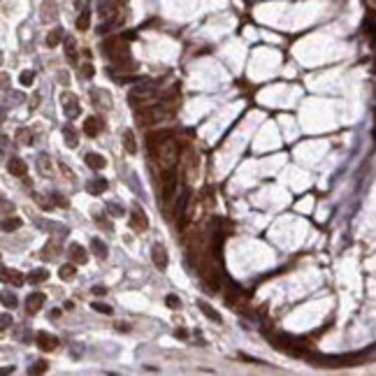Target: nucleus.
<instances>
[{"label":"nucleus","mask_w":376,"mask_h":376,"mask_svg":"<svg viewBox=\"0 0 376 376\" xmlns=\"http://www.w3.org/2000/svg\"><path fill=\"white\" fill-rule=\"evenodd\" d=\"M56 251H58V244H56V242H51V244H47V246H44V251H42V258H44V260H51V258H56V256H58Z\"/></svg>","instance_id":"30"},{"label":"nucleus","mask_w":376,"mask_h":376,"mask_svg":"<svg viewBox=\"0 0 376 376\" xmlns=\"http://www.w3.org/2000/svg\"><path fill=\"white\" fill-rule=\"evenodd\" d=\"M365 30H367V35L371 38V44L376 47V14H367V19H365Z\"/></svg>","instance_id":"21"},{"label":"nucleus","mask_w":376,"mask_h":376,"mask_svg":"<svg viewBox=\"0 0 376 376\" xmlns=\"http://www.w3.org/2000/svg\"><path fill=\"white\" fill-rule=\"evenodd\" d=\"M84 160H86V165L91 169H102L105 165H107V160H105V156H100V153H86V156H84Z\"/></svg>","instance_id":"17"},{"label":"nucleus","mask_w":376,"mask_h":376,"mask_svg":"<svg viewBox=\"0 0 376 376\" xmlns=\"http://www.w3.org/2000/svg\"><path fill=\"white\" fill-rule=\"evenodd\" d=\"M160 181H163V202H169L177 191V169H165Z\"/></svg>","instance_id":"6"},{"label":"nucleus","mask_w":376,"mask_h":376,"mask_svg":"<svg viewBox=\"0 0 376 376\" xmlns=\"http://www.w3.org/2000/svg\"><path fill=\"white\" fill-rule=\"evenodd\" d=\"M40 19H42L44 23L58 19V5H56L54 0H44L42 3V7H40Z\"/></svg>","instance_id":"8"},{"label":"nucleus","mask_w":376,"mask_h":376,"mask_svg":"<svg viewBox=\"0 0 376 376\" xmlns=\"http://www.w3.org/2000/svg\"><path fill=\"white\" fill-rule=\"evenodd\" d=\"M3 304H5L7 309H14V306H17V297L10 295V293H5V295H3Z\"/></svg>","instance_id":"37"},{"label":"nucleus","mask_w":376,"mask_h":376,"mask_svg":"<svg viewBox=\"0 0 376 376\" xmlns=\"http://www.w3.org/2000/svg\"><path fill=\"white\" fill-rule=\"evenodd\" d=\"M156 88H149V86H135L130 91V95H128V102L132 105V107H149V105H153V100H156Z\"/></svg>","instance_id":"4"},{"label":"nucleus","mask_w":376,"mask_h":376,"mask_svg":"<svg viewBox=\"0 0 376 376\" xmlns=\"http://www.w3.org/2000/svg\"><path fill=\"white\" fill-rule=\"evenodd\" d=\"M10 202H7V200H3V214H5V216H7V214H10Z\"/></svg>","instance_id":"41"},{"label":"nucleus","mask_w":376,"mask_h":376,"mask_svg":"<svg viewBox=\"0 0 376 376\" xmlns=\"http://www.w3.org/2000/svg\"><path fill=\"white\" fill-rule=\"evenodd\" d=\"M60 40H63V28H54V30L47 35V47H56Z\"/></svg>","instance_id":"28"},{"label":"nucleus","mask_w":376,"mask_h":376,"mask_svg":"<svg viewBox=\"0 0 376 376\" xmlns=\"http://www.w3.org/2000/svg\"><path fill=\"white\" fill-rule=\"evenodd\" d=\"M93 293H95V295H105V293H107V290H105L102 286H95V288H93Z\"/></svg>","instance_id":"43"},{"label":"nucleus","mask_w":376,"mask_h":376,"mask_svg":"<svg viewBox=\"0 0 376 376\" xmlns=\"http://www.w3.org/2000/svg\"><path fill=\"white\" fill-rule=\"evenodd\" d=\"M82 14H79V19H77V30H86L88 26H91V12H88V7H84V10H79Z\"/></svg>","instance_id":"24"},{"label":"nucleus","mask_w":376,"mask_h":376,"mask_svg":"<svg viewBox=\"0 0 376 376\" xmlns=\"http://www.w3.org/2000/svg\"><path fill=\"white\" fill-rule=\"evenodd\" d=\"M21 225H23L21 218H5V221H3V230H5V232H12V230H19Z\"/></svg>","instance_id":"29"},{"label":"nucleus","mask_w":376,"mask_h":376,"mask_svg":"<svg viewBox=\"0 0 376 376\" xmlns=\"http://www.w3.org/2000/svg\"><path fill=\"white\" fill-rule=\"evenodd\" d=\"M19 82H21V86H30V84L35 82V75L30 70H23L21 77H19Z\"/></svg>","instance_id":"33"},{"label":"nucleus","mask_w":376,"mask_h":376,"mask_svg":"<svg viewBox=\"0 0 376 376\" xmlns=\"http://www.w3.org/2000/svg\"><path fill=\"white\" fill-rule=\"evenodd\" d=\"M63 137H65V147L77 149V144H79V137H77V130L72 128V125H65V128H63Z\"/></svg>","instance_id":"19"},{"label":"nucleus","mask_w":376,"mask_h":376,"mask_svg":"<svg viewBox=\"0 0 376 376\" xmlns=\"http://www.w3.org/2000/svg\"><path fill=\"white\" fill-rule=\"evenodd\" d=\"M63 109H65L67 119H77V116L82 114V107H79V100L72 95V93H63Z\"/></svg>","instance_id":"7"},{"label":"nucleus","mask_w":376,"mask_h":376,"mask_svg":"<svg viewBox=\"0 0 376 376\" xmlns=\"http://www.w3.org/2000/svg\"><path fill=\"white\" fill-rule=\"evenodd\" d=\"M105 188H107V181H105L102 177H95V179H91L86 184V191L93 193V195H100V193H105Z\"/></svg>","instance_id":"18"},{"label":"nucleus","mask_w":376,"mask_h":376,"mask_svg":"<svg viewBox=\"0 0 376 376\" xmlns=\"http://www.w3.org/2000/svg\"><path fill=\"white\" fill-rule=\"evenodd\" d=\"M63 44H65V56L72 60V63H77V44H75V38H65V40H63Z\"/></svg>","instance_id":"25"},{"label":"nucleus","mask_w":376,"mask_h":376,"mask_svg":"<svg viewBox=\"0 0 376 376\" xmlns=\"http://www.w3.org/2000/svg\"><path fill=\"white\" fill-rule=\"evenodd\" d=\"M165 304H167L169 309H181V300L177 295H167V297H165Z\"/></svg>","instance_id":"34"},{"label":"nucleus","mask_w":376,"mask_h":376,"mask_svg":"<svg viewBox=\"0 0 376 376\" xmlns=\"http://www.w3.org/2000/svg\"><path fill=\"white\" fill-rule=\"evenodd\" d=\"M102 54L109 60H114L116 65H121L123 60H130V51H128V44L121 38H109L102 42Z\"/></svg>","instance_id":"3"},{"label":"nucleus","mask_w":376,"mask_h":376,"mask_svg":"<svg viewBox=\"0 0 376 376\" xmlns=\"http://www.w3.org/2000/svg\"><path fill=\"white\" fill-rule=\"evenodd\" d=\"M130 225H132V230H137V232H142V230L149 228V218H147V214H144L140 207L132 209V214H130Z\"/></svg>","instance_id":"9"},{"label":"nucleus","mask_w":376,"mask_h":376,"mask_svg":"<svg viewBox=\"0 0 376 376\" xmlns=\"http://www.w3.org/2000/svg\"><path fill=\"white\" fill-rule=\"evenodd\" d=\"M172 137H175V132H172V130H153V132H149V135H147V147H149V151H151V153H158L160 147H163L167 140H172Z\"/></svg>","instance_id":"5"},{"label":"nucleus","mask_w":376,"mask_h":376,"mask_svg":"<svg viewBox=\"0 0 376 376\" xmlns=\"http://www.w3.org/2000/svg\"><path fill=\"white\" fill-rule=\"evenodd\" d=\"M91 251L98 258H107V246H105L102 242L98 240V237H93V240H91Z\"/></svg>","instance_id":"26"},{"label":"nucleus","mask_w":376,"mask_h":376,"mask_svg":"<svg viewBox=\"0 0 376 376\" xmlns=\"http://www.w3.org/2000/svg\"><path fill=\"white\" fill-rule=\"evenodd\" d=\"M3 279H5V281H10L12 286H17V288L28 281V279L23 277L21 272H17V269H3Z\"/></svg>","instance_id":"15"},{"label":"nucleus","mask_w":376,"mask_h":376,"mask_svg":"<svg viewBox=\"0 0 376 376\" xmlns=\"http://www.w3.org/2000/svg\"><path fill=\"white\" fill-rule=\"evenodd\" d=\"M93 309L98 311V314H105V316H109V314H112V306L105 304V302H93Z\"/></svg>","instance_id":"35"},{"label":"nucleus","mask_w":376,"mask_h":376,"mask_svg":"<svg viewBox=\"0 0 376 376\" xmlns=\"http://www.w3.org/2000/svg\"><path fill=\"white\" fill-rule=\"evenodd\" d=\"M123 147H125V151L132 153V156L137 153V142H135V132L132 130H123Z\"/></svg>","instance_id":"20"},{"label":"nucleus","mask_w":376,"mask_h":376,"mask_svg":"<svg viewBox=\"0 0 376 376\" xmlns=\"http://www.w3.org/2000/svg\"><path fill=\"white\" fill-rule=\"evenodd\" d=\"M7 169H10V175H14V177H26L28 165H26V160H23V158H17V156H12L10 163H7Z\"/></svg>","instance_id":"12"},{"label":"nucleus","mask_w":376,"mask_h":376,"mask_svg":"<svg viewBox=\"0 0 376 376\" xmlns=\"http://www.w3.org/2000/svg\"><path fill=\"white\" fill-rule=\"evenodd\" d=\"M10 325H12L10 314H3V330H10Z\"/></svg>","instance_id":"40"},{"label":"nucleus","mask_w":376,"mask_h":376,"mask_svg":"<svg viewBox=\"0 0 376 376\" xmlns=\"http://www.w3.org/2000/svg\"><path fill=\"white\" fill-rule=\"evenodd\" d=\"M100 130H102V123H100L95 116H88L86 123H84V132H86L88 137H98Z\"/></svg>","instance_id":"16"},{"label":"nucleus","mask_w":376,"mask_h":376,"mask_svg":"<svg viewBox=\"0 0 376 376\" xmlns=\"http://www.w3.org/2000/svg\"><path fill=\"white\" fill-rule=\"evenodd\" d=\"M35 341H38V346L42 351H56V346H58V339L49 332H40L38 337H35Z\"/></svg>","instance_id":"13"},{"label":"nucleus","mask_w":376,"mask_h":376,"mask_svg":"<svg viewBox=\"0 0 376 376\" xmlns=\"http://www.w3.org/2000/svg\"><path fill=\"white\" fill-rule=\"evenodd\" d=\"M49 279V272H44V269H35V272L28 274V284H42Z\"/></svg>","instance_id":"27"},{"label":"nucleus","mask_w":376,"mask_h":376,"mask_svg":"<svg viewBox=\"0 0 376 376\" xmlns=\"http://www.w3.org/2000/svg\"><path fill=\"white\" fill-rule=\"evenodd\" d=\"M306 362L314 367H355L365 360V353H351V355H323L311 351L306 355Z\"/></svg>","instance_id":"2"},{"label":"nucleus","mask_w":376,"mask_h":376,"mask_svg":"<svg viewBox=\"0 0 376 376\" xmlns=\"http://www.w3.org/2000/svg\"><path fill=\"white\" fill-rule=\"evenodd\" d=\"M70 258H72V262H77V265H84V262L88 260V253L82 244H70Z\"/></svg>","instance_id":"14"},{"label":"nucleus","mask_w":376,"mask_h":376,"mask_svg":"<svg viewBox=\"0 0 376 376\" xmlns=\"http://www.w3.org/2000/svg\"><path fill=\"white\" fill-rule=\"evenodd\" d=\"M14 140H17L19 144H23V147H28V144H33V132L28 130V128H19Z\"/></svg>","instance_id":"22"},{"label":"nucleus","mask_w":376,"mask_h":376,"mask_svg":"<svg viewBox=\"0 0 376 376\" xmlns=\"http://www.w3.org/2000/svg\"><path fill=\"white\" fill-rule=\"evenodd\" d=\"M267 339L272 341V346L277 351L293 355V358H306L311 353V344H306L304 339H295L288 337V334H267Z\"/></svg>","instance_id":"1"},{"label":"nucleus","mask_w":376,"mask_h":376,"mask_svg":"<svg viewBox=\"0 0 376 376\" xmlns=\"http://www.w3.org/2000/svg\"><path fill=\"white\" fill-rule=\"evenodd\" d=\"M38 165H40V169H42V175H47V172H49V169H51V163H49V158H47L44 153H42V156H40V158H38Z\"/></svg>","instance_id":"36"},{"label":"nucleus","mask_w":376,"mask_h":376,"mask_svg":"<svg viewBox=\"0 0 376 376\" xmlns=\"http://www.w3.org/2000/svg\"><path fill=\"white\" fill-rule=\"evenodd\" d=\"M151 258H153V265H156L158 269H165V267H167L169 258H167V251H165V246L153 244V249H151Z\"/></svg>","instance_id":"10"},{"label":"nucleus","mask_w":376,"mask_h":376,"mask_svg":"<svg viewBox=\"0 0 376 376\" xmlns=\"http://www.w3.org/2000/svg\"><path fill=\"white\" fill-rule=\"evenodd\" d=\"M197 306H200V311H202V314H204V316H207L209 318V321H214V323H221V316H218V311H214L212 309V306H209L207 304V302H197Z\"/></svg>","instance_id":"23"},{"label":"nucleus","mask_w":376,"mask_h":376,"mask_svg":"<svg viewBox=\"0 0 376 376\" xmlns=\"http://www.w3.org/2000/svg\"><path fill=\"white\" fill-rule=\"evenodd\" d=\"M47 369H49V365H47L44 360H38L33 367H28V374H44Z\"/></svg>","instance_id":"31"},{"label":"nucleus","mask_w":376,"mask_h":376,"mask_svg":"<svg viewBox=\"0 0 376 376\" xmlns=\"http://www.w3.org/2000/svg\"><path fill=\"white\" fill-rule=\"evenodd\" d=\"M107 209H109L112 214H116V216H123V209L116 207V204H112V202H107Z\"/></svg>","instance_id":"39"},{"label":"nucleus","mask_w":376,"mask_h":376,"mask_svg":"<svg viewBox=\"0 0 376 376\" xmlns=\"http://www.w3.org/2000/svg\"><path fill=\"white\" fill-rule=\"evenodd\" d=\"M77 7H79V10H84V7H88V0H77Z\"/></svg>","instance_id":"44"},{"label":"nucleus","mask_w":376,"mask_h":376,"mask_svg":"<svg viewBox=\"0 0 376 376\" xmlns=\"http://www.w3.org/2000/svg\"><path fill=\"white\" fill-rule=\"evenodd\" d=\"M58 274H60V279H63V281H70V279H75V265H63Z\"/></svg>","instance_id":"32"},{"label":"nucleus","mask_w":376,"mask_h":376,"mask_svg":"<svg viewBox=\"0 0 376 376\" xmlns=\"http://www.w3.org/2000/svg\"><path fill=\"white\" fill-rule=\"evenodd\" d=\"M54 197H56V204H60V207H67V202L63 200V197H60V195H54Z\"/></svg>","instance_id":"42"},{"label":"nucleus","mask_w":376,"mask_h":376,"mask_svg":"<svg viewBox=\"0 0 376 376\" xmlns=\"http://www.w3.org/2000/svg\"><path fill=\"white\" fill-rule=\"evenodd\" d=\"M44 300H47L44 293H30L28 295V300H26V311L28 314H38V311L44 306Z\"/></svg>","instance_id":"11"},{"label":"nucleus","mask_w":376,"mask_h":376,"mask_svg":"<svg viewBox=\"0 0 376 376\" xmlns=\"http://www.w3.org/2000/svg\"><path fill=\"white\" fill-rule=\"evenodd\" d=\"M93 75H95L93 65H91V63H84V65H82V77H84V79H91Z\"/></svg>","instance_id":"38"},{"label":"nucleus","mask_w":376,"mask_h":376,"mask_svg":"<svg viewBox=\"0 0 376 376\" xmlns=\"http://www.w3.org/2000/svg\"><path fill=\"white\" fill-rule=\"evenodd\" d=\"M374 137H376V128H374Z\"/></svg>","instance_id":"45"}]
</instances>
